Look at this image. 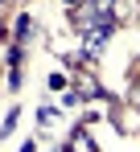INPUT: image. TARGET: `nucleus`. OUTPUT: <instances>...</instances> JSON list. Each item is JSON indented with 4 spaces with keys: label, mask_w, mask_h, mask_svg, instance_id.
I'll list each match as a JSON object with an SVG mask.
<instances>
[{
    "label": "nucleus",
    "mask_w": 140,
    "mask_h": 152,
    "mask_svg": "<svg viewBox=\"0 0 140 152\" xmlns=\"http://www.w3.org/2000/svg\"><path fill=\"white\" fill-rule=\"evenodd\" d=\"M111 29H116V25L87 29V33H83V58H99V53H103V45H107V37H111Z\"/></svg>",
    "instance_id": "nucleus-1"
},
{
    "label": "nucleus",
    "mask_w": 140,
    "mask_h": 152,
    "mask_svg": "<svg viewBox=\"0 0 140 152\" xmlns=\"http://www.w3.org/2000/svg\"><path fill=\"white\" fill-rule=\"evenodd\" d=\"M66 152H99V148H95V140H91V132H87V127H74V132H70Z\"/></svg>",
    "instance_id": "nucleus-2"
},
{
    "label": "nucleus",
    "mask_w": 140,
    "mask_h": 152,
    "mask_svg": "<svg viewBox=\"0 0 140 152\" xmlns=\"http://www.w3.org/2000/svg\"><path fill=\"white\" fill-rule=\"evenodd\" d=\"M29 33H33V21H29V12H21L17 17V29H13V45H21Z\"/></svg>",
    "instance_id": "nucleus-3"
},
{
    "label": "nucleus",
    "mask_w": 140,
    "mask_h": 152,
    "mask_svg": "<svg viewBox=\"0 0 140 152\" xmlns=\"http://www.w3.org/2000/svg\"><path fill=\"white\" fill-rule=\"evenodd\" d=\"M17 119H21V111H17V107H13V111H8V115H4V124H0V136H8V132H13V127H17Z\"/></svg>",
    "instance_id": "nucleus-4"
},
{
    "label": "nucleus",
    "mask_w": 140,
    "mask_h": 152,
    "mask_svg": "<svg viewBox=\"0 0 140 152\" xmlns=\"http://www.w3.org/2000/svg\"><path fill=\"white\" fill-rule=\"evenodd\" d=\"M54 119H58V111H54V107H41V111H37V124H41V127H49Z\"/></svg>",
    "instance_id": "nucleus-5"
},
{
    "label": "nucleus",
    "mask_w": 140,
    "mask_h": 152,
    "mask_svg": "<svg viewBox=\"0 0 140 152\" xmlns=\"http://www.w3.org/2000/svg\"><path fill=\"white\" fill-rule=\"evenodd\" d=\"M66 82H70L66 74H49V91H66Z\"/></svg>",
    "instance_id": "nucleus-6"
},
{
    "label": "nucleus",
    "mask_w": 140,
    "mask_h": 152,
    "mask_svg": "<svg viewBox=\"0 0 140 152\" xmlns=\"http://www.w3.org/2000/svg\"><path fill=\"white\" fill-rule=\"evenodd\" d=\"M21 152H37V144H33V140H29V144H25V148H21Z\"/></svg>",
    "instance_id": "nucleus-7"
},
{
    "label": "nucleus",
    "mask_w": 140,
    "mask_h": 152,
    "mask_svg": "<svg viewBox=\"0 0 140 152\" xmlns=\"http://www.w3.org/2000/svg\"><path fill=\"white\" fill-rule=\"evenodd\" d=\"M0 37H4V17H0Z\"/></svg>",
    "instance_id": "nucleus-8"
},
{
    "label": "nucleus",
    "mask_w": 140,
    "mask_h": 152,
    "mask_svg": "<svg viewBox=\"0 0 140 152\" xmlns=\"http://www.w3.org/2000/svg\"><path fill=\"white\" fill-rule=\"evenodd\" d=\"M0 17H4V0H0Z\"/></svg>",
    "instance_id": "nucleus-9"
},
{
    "label": "nucleus",
    "mask_w": 140,
    "mask_h": 152,
    "mask_svg": "<svg viewBox=\"0 0 140 152\" xmlns=\"http://www.w3.org/2000/svg\"><path fill=\"white\" fill-rule=\"evenodd\" d=\"M136 99H140V91H136Z\"/></svg>",
    "instance_id": "nucleus-10"
}]
</instances>
